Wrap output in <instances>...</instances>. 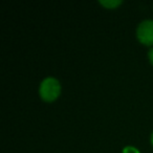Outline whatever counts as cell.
Listing matches in <instances>:
<instances>
[{
    "label": "cell",
    "instance_id": "obj_1",
    "mask_svg": "<svg viewBox=\"0 0 153 153\" xmlns=\"http://www.w3.org/2000/svg\"><path fill=\"white\" fill-rule=\"evenodd\" d=\"M61 85L59 81L53 76H47L41 82L39 87V94L45 102H53L59 97Z\"/></svg>",
    "mask_w": 153,
    "mask_h": 153
},
{
    "label": "cell",
    "instance_id": "obj_2",
    "mask_svg": "<svg viewBox=\"0 0 153 153\" xmlns=\"http://www.w3.org/2000/svg\"><path fill=\"white\" fill-rule=\"evenodd\" d=\"M136 36L143 44H153V20L147 19L140 22L136 30Z\"/></svg>",
    "mask_w": 153,
    "mask_h": 153
},
{
    "label": "cell",
    "instance_id": "obj_3",
    "mask_svg": "<svg viewBox=\"0 0 153 153\" xmlns=\"http://www.w3.org/2000/svg\"><path fill=\"white\" fill-rule=\"evenodd\" d=\"M101 4H103L104 7H108V9H113V7H117L119 4H121V0H105V1H100Z\"/></svg>",
    "mask_w": 153,
    "mask_h": 153
},
{
    "label": "cell",
    "instance_id": "obj_4",
    "mask_svg": "<svg viewBox=\"0 0 153 153\" xmlns=\"http://www.w3.org/2000/svg\"><path fill=\"white\" fill-rule=\"evenodd\" d=\"M123 153H140V151L132 146H127L123 149Z\"/></svg>",
    "mask_w": 153,
    "mask_h": 153
},
{
    "label": "cell",
    "instance_id": "obj_5",
    "mask_svg": "<svg viewBox=\"0 0 153 153\" xmlns=\"http://www.w3.org/2000/svg\"><path fill=\"white\" fill-rule=\"evenodd\" d=\"M148 57H149V60H150L151 64H153V48H151L148 53Z\"/></svg>",
    "mask_w": 153,
    "mask_h": 153
},
{
    "label": "cell",
    "instance_id": "obj_6",
    "mask_svg": "<svg viewBox=\"0 0 153 153\" xmlns=\"http://www.w3.org/2000/svg\"><path fill=\"white\" fill-rule=\"evenodd\" d=\"M151 143H152V145H153V132H152V134H151Z\"/></svg>",
    "mask_w": 153,
    "mask_h": 153
}]
</instances>
